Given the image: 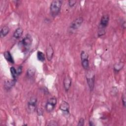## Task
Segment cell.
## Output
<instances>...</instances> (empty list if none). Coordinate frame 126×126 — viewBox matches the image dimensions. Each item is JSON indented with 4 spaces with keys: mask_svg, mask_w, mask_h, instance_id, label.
Wrapping results in <instances>:
<instances>
[{
    "mask_svg": "<svg viewBox=\"0 0 126 126\" xmlns=\"http://www.w3.org/2000/svg\"><path fill=\"white\" fill-rule=\"evenodd\" d=\"M63 4V1L61 0H53L50 6V10L51 15L55 17L57 16L61 9Z\"/></svg>",
    "mask_w": 126,
    "mask_h": 126,
    "instance_id": "7a4b0ae2",
    "label": "cell"
},
{
    "mask_svg": "<svg viewBox=\"0 0 126 126\" xmlns=\"http://www.w3.org/2000/svg\"><path fill=\"white\" fill-rule=\"evenodd\" d=\"M17 74L18 75H19L21 74L22 71V66H20L18 67L17 69Z\"/></svg>",
    "mask_w": 126,
    "mask_h": 126,
    "instance_id": "603a6c76",
    "label": "cell"
},
{
    "mask_svg": "<svg viewBox=\"0 0 126 126\" xmlns=\"http://www.w3.org/2000/svg\"><path fill=\"white\" fill-rule=\"evenodd\" d=\"M83 22V18L79 17L74 19L70 24V28L73 30H77L80 27Z\"/></svg>",
    "mask_w": 126,
    "mask_h": 126,
    "instance_id": "52a82bcc",
    "label": "cell"
},
{
    "mask_svg": "<svg viewBox=\"0 0 126 126\" xmlns=\"http://www.w3.org/2000/svg\"><path fill=\"white\" fill-rule=\"evenodd\" d=\"M94 75L93 74L92 75L91 72H88L87 75L86 79L87 81V83L89 89L91 91H92L94 88Z\"/></svg>",
    "mask_w": 126,
    "mask_h": 126,
    "instance_id": "ba28073f",
    "label": "cell"
},
{
    "mask_svg": "<svg viewBox=\"0 0 126 126\" xmlns=\"http://www.w3.org/2000/svg\"><path fill=\"white\" fill-rule=\"evenodd\" d=\"M124 64L122 63H116L114 66V70L115 71H119L122 68H123Z\"/></svg>",
    "mask_w": 126,
    "mask_h": 126,
    "instance_id": "ac0fdd59",
    "label": "cell"
},
{
    "mask_svg": "<svg viewBox=\"0 0 126 126\" xmlns=\"http://www.w3.org/2000/svg\"><path fill=\"white\" fill-rule=\"evenodd\" d=\"M16 82V80H15V79H13L12 81H8L6 83H5V86L7 89H9L15 85Z\"/></svg>",
    "mask_w": 126,
    "mask_h": 126,
    "instance_id": "d6986e66",
    "label": "cell"
},
{
    "mask_svg": "<svg viewBox=\"0 0 126 126\" xmlns=\"http://www.w3.org/2000/svg\"><path fill=\"white\" fill-rule=\"evenodd\" d=\"M10 73H11V76H12L13 79L16 80L17 76H18V74H17V69H16V68L14 67L11 66L10 68Z\"/></svg>",
    "mask_w": 126,
    "mask_h": 126,
    "instance_id": "e0dca14e",
    "label": "cell"
},
{
    "mask_svg": "<svg viewBox=\"0 0 126 126\" xmlns=\"http://www.w3.org/2000/svg\"><path fill=\"white\" fill-rule=\"evenodd\" d=\"M122 102H123V106H124V107H125V106H126V96H125V94H124V95L122 96Z\"/></svg>",
    "mask_w": 126,
    "mask_h": 126,
    "instance_id": "cb8c5ba5",
    "label": "cell"
},
{
    "mask_svg": "<svg viewBox=\"0 0 126 126\" xmlns=\"http://www.w3.org/2000/svg\"><path fill=\"white\" fill-rule=\"evenodd\" d=\"M71 78L68 75H66L63 79V87L66 91H68L71 85Z\"/></svg>",
    "mask_w": 126,
    "mask_h": 126,
    "instance_id": "30bf717a",
    "label": "cell"
},
{
    "mask_svg": "<svg viewBox=\"0 0 126 126\" xmlns=\"http://www.w3.org/2000/svg\"><path fill=\"white\" fill-rule=\"evenodd\" d=\"M32 42V38L29 34H26L22 40L19 42L21 46L25 51H28L30 48Z\"/></svg>",
    "mask_w": 126,
    "mask_h": 126,
    "instance_id": "3957f363",
    "label": "cell"
},
{
    "mask_svg": "<svg viewBox=\"0 0 126 126\" xmlns=\"http://www.w3.org/2000/svg\"><path fill=\"white\" fill-rule=\"evenodd\" d=\"M76 0H68V5L70 7H73L76 4Z\"/></svg>",
    "mask_w": 126,
    "mask_h": 126,
    "instance_id": "ffe728a7",
    "label": "cell"
},
{
    "mask_svg": "<svg viewBox=\"0 0 126 126\" xmlns=\"http://www.w3.org/2000/svg\"><path fill=\"white\" fill-rule=\"evenodd\" d=\"M81 64L85 69H88L89 68V61L88 54L85 51H82L80 54Z\"/></svg>",
    "mask_w": 126,
    "mask_h": 126,
    "instance_id": "5b68a950",
    "label": "cell"
},
{
    "mask_svg": "<svg viewBox=\"0 0 126 126\" xmlns=\"http://www.w3.org/2000/svg\"><path fill=\"white\" fill-rule=\"evenodd\" d=\"M37 99L35 96H32L27 103V111L29 113L34 112L37 106Z\"/></svg>",
    "mask_w": 126,
    "mask_h": 126,
    "instance_id": "277c9868",
    "label": "cell"
},
{
    "mask_svg": "<svg viewBox=\"0 0 126 126\" xmlns=\"http://www.w3.org/2000/svg\"><path fill=\"white\" fill-rule=\"evenodd\" d=\"M10 30L9 28L7 26H4L3 27L1 28L0 32V36L1 38L4 37L9 32Z\"/></svg>",
    "mask_w": 126,
    "mask_h": 126,
    "instance_id": "5bb4252c",
    "label": "cell"
},
{
    "mask_svg": "<svg viewBox=\"0 0 126 126\" xmlns=\"http://www.w3.org/2000/svg\"><path fill=\"white\" fill-rule=\"evenodd\" d=\"M3 56L5 58V59L8 62H9L11 63H14V59L12 56V55L10 53V52L7 51H5L3 53Z\"/></svg>",
    "mask_w": 126,
    "mask_h": 126,
    "instance_id": "4fadbf2b",
    "label": "cell"
},
{
    "mask_svg": "<svg viewBox=\"0 0 126 126\" xmlns=\"http://www.w3.org/2000/svg\"><path fill=\"white\" fill-rule=\"evenodd\" d=\"M60 109L63 112L64 115L66 116L69 115V105L67 102L65 101H63L60 106Z\"/></svg>",
    "mask_w": 126,
    "mask_h": 126,
    "instance_id": "9c48e42d",
    "label": "cell"
},
{
    "mask_svg": "<svg viewBox=\"0 0 126 126\" xmlns=\"http://www.w3.org/2000/svg\"><path fill=\"white\" fill-rule=\"evenodd\" d=\"M23 33V29L21 27H19L14 32L13 36L15 39H19L22 36Z\"/></svg>",
    "mask_w": 126,
    "mask_h": 126,
    "instance_id": "7c38bea8",
    "label": "cell"
},
{
    "mask_svg": "<svg viewBox=\"0 0 126 126\" xmlns=\"http://www.w3.org/2000/svg\"><path fill=\"white\" fill-rule=\"evenodd\" d=\"M36 69L34 67H30L27 71V74L29 78H32L35 74Z\"/></svg>",
    "mask_w": 126,
    "mask_h": 126,
    "instance_id": "9a60e30c",
    "label": "cell"
},
{
    "mask_svg": "<svg viewBox=\"0 0 126 126\" xmlns=\"http://www.w3.org/2000/svg\"><path fill=\"white\" fill-rule=\"evenodd\" d=\"M84 123H85V120L83 118H81L79 119V121H78V124H77V126H83L84 125Z\"/></svg>",
    "mask_w": 126,
    "mask_h": 126,
    "instance_id": "44dd1931",
    "label": "cell"
},
{
    "mask_svg": "<svg viewBox=\"0 0 126 126\" xmlns=\"http://www.w3.org/2000/svg\"><path fill=\"white\" fill-rule=\"evenodd\" d=\"M58 124H57V123L53 120H52L51 121L49 122V124H48V126H58Z\"/></svg>",
    "mask_w": 126,
    "mask_h": 126,
    "instance_id": "7402d4cb",
    "label": "cell"
},
{
    "mask_svg": "<svg viewBox=\"0 0 126 126\" xmlns=\"http://www.w3.org/2000/svg\"><path fill=\"white\" fill-rule=\"evenodd\" d=\"M89 125H90V126H91L94 125V124H93V122H92V121H90V122H89Z\"/></svg>",
    "mask_w": 126,
    "mask_h": 126,
    "instance_id": "484cf974",
    "label": "cell"
},
{
    "mask_svg": "<svg viewBox=\"0 0 126 126\" xmlns=\"http://www.w3.org/2000/svg\"><path fill=\"white\" fill-rule=\"evenodd\" d=\"M37 58L38 61L41 62H43L45 60L44 53L40 51H38L37 52Z\"/></svg>",
    "mask_w": 126,
    "mask_h": 126,
    "instance_id": "2e32d148",
    "label": "cell"
},
{
    "mask_svg": "<svg viewBox=\"0 0 126 126\" xmlns=\"http://www.w3.org/2000/svg\"><path fill=\"white\" fill-rule=\"evenodd\" d=\"M109 19V16L108 14L104 15L101 18L99 25L98 26V36H102L105 33V28L108 25Z\"/></svg>",
    "mask_w": 126,
    "mask_h": 126,
    "instance_id": "6da1fadb",
    "label": "cell"
},
{
    "mask_svg": "<svg viewBox=\"0 0 126 126\" xmlns=\"http://www.w3.org/2000/svg\"><path fill=\"white\" fill-rule=\"evenodd\" d=\"M37 113L39 115H42L43 114V110L40 108H38L37 109Z\"/></svg>",
    "mask_w": 126,
    "mask_h": 126,
    "instance_id": "d4e9b609",
    "label": "cell"
},
{
    "mask_svg": "<svg viewBox=\"0 0 126 126\" xmlns=\"http://www.w3.org/2000/svg\"><path fill=\"white\" fill-rule=\"evenodd\" d=\"M57 102V100L55 97H52L48 99L45 105V109L47 112H52L56 107Z\"/></svg>",
    "mask_w": 126,
    "mask_h": 126,
    "instance_id": "8992f818",
    "label": "cell"
},
{
    "mask_svg": "<svg viewBox=\"0 0 126 126\" xmlns=\"http://www.w3.org/2000/svg\"><path fill=\"white\" fill-rule=\"evenodd\" d=\"M54 55V50L51 45H49L46 49V56L49 61L52 60Z\"/></svg>",
    "mask_w": 126,
    "mask_h": 126,
    "instance_id": "8fae6325",
    "label": "cell"
}]
</instances>
